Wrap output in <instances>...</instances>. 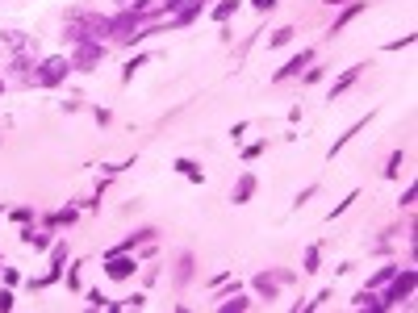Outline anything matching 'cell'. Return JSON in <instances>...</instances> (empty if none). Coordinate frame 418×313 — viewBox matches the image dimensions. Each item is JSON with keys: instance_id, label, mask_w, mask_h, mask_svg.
Masks as SVG:
<instances>
[{"instance_id": "cell-14", "label": "cell", "mask_w": 418, "mask_h": 313, "mask_svg": "<svg viewBox=\"0 0 418 313\" xmlns=\"http://www.w3.org/2000/svg\"><path fill=\"white\" fill-rule=\"evenodd\" d=\"M21 238H26V243H30L34 251H42V247L51 243V238H46V234H38V230H21Z\"/></svg>"}, {"instance_id": "cell-22", "label": "cell", "mask_w": 418, "mask_h": 313, "mask_svg": "<svg viewBox=\"0 0 418 313\" xmlns=\"http://www.w3.org/2000/svg\"><path fill=\"white\" fill-rule=\"evenodd\" d=\"M5 309H13V292H0V313Z\"/></svg>"}, {"instance_id": "cell-3", "label": "cell", "mask_w": 418, "mask_h": 313, "mask_svg": "<svg viewBox=\"0 0 418 313\" xmlns=\"http://www.w3.org/2000/svg\"><path fill=\"white\" fill-rule=\"evenodd\" d=\"M67 71H71V59H67V55H51V59L38 67V75H34V79H38L42 88H55V84H63V79H67Z\"/></svg>"}, {"instance_id": "cell-23", "label": "cell", "mask_w": 418, "mask_h": 313, "mask_svg": "<svg viewBox=\"0 0 418 313\" xmlns=\"http://www.w3.org/2000/svg\"><path fill=\"white\" fill-rule=\"evenodd\" d=\"M251 5H255V9H260V13H268V9H272V5H276V0H251Z\"/></svg>"}, {"instance_id": "cell-6", "label": "cell", "mask_w": 418, "mask_h": 313, "mask_svg": "<svg viewBox=\"0 0 418 313\" xmlns=\"http://www.w3.org/2000/svg\"><path fill=\"white\" fill-rule=\"evenodd\" d=\"M360 13H364V5H360V0H347V5H343V13L335 17V30H331V34H343V30H347V26L360 17Z\"/></svg>"}, {"instance_id": "cell-11", "label": "cell", "mask_w": 418, "mask_h": 313, "mask_svg": "<svg viewBox=\"0 0 418 313\" xmlns=\"http://www.w3.org/2000/svg\"><path fill=\"white\" fill-rule=\"evenodd\" d=\"M352 305H356V309H385V305H381V296H372V288H364Z\"/></svg>"}, {"instance_id": "cell-25", "label": "cell", "mask_w": 418, "mask_h": 313, "mask_svg": "<svg viewBox=\"0 0 418 313\" xmlns=\"http://www.w3.org/2000/svg\"><path fill=\"white\" fill-rule=\"evenodd\" d=\"M0 92H5V79H0Z\"/></svg>"}, {"instance_id": "cell-5", "label": "cell", "mask_w": 418, "mask_h": 313, "mask_svg": "<svg viewBox=\"0 0 418 313\" xmlns=\"http://www.w3.org/2000/svg\"><path fill=\"white\" fill-rule=\"evenodd\" d=\"M134 259L126 255V251H118V255H104V276H109V280H130L134 276Z\"/></svg>"}, {"instance_id": "cell-20", "label": "cell", "mask_w": 418, "mask_h": 313, "mask_svg": "<svg viewBox=\"0 0 418 313\" xmlns=\"http://www.w3.org/2000/svg\"><path fill=\"white\" fill-rule=\"evenodd\" d=\"M289 38H293V30H289V26H284V30H276V34H272V42H268V46H284V42H289Z\"/></svg>"}, {"instance_id": "cell-8", "label": "cell", "mask_w": 418, "mask_h": 313, "mask_svg": "<svg viewBox=\"0 0 418 313\" xmlns=\"http://www.w3.org/2000/svg\"><path fill=\"white\" fill-rule=\"evenodd\" d=\"M201 13H205V0H192L188 9H180V13H176V17H167V21H172V26H188V21H197Z\"/></svg>"}, {"instance_id": "cell-15", "label": "cell", "mask_w": 418, "mask_h": 313, "mask_svg": "<svg viewBox=\"0 0 418 313\" xmlns=\"http://www.w3.org/2000/svg\"><path fill=\"white\" fill-rule=\"evenodd\" d=\"M235 9H239V0H222V5L214 9V21H226V17H230Z\"/></svg>"}, {"instance_id": "cell-12", "label": "cell", "mask_w": 418, "mask_h": 313, "mask_svg": "<svg viewBox=\"0 0 418 313\" xmlns=\"http://www.w3.org/2000/svg\"><path fill=\"white\" fill-rule=\"evenodd\" d=\"M255 288H260V292H264V296H268V301H272V296H276V280H272V276H268V272H264V276H255Z\"/></svg>"}, {"instance_id": "cell-4", "label": "cell", "mask_w": 418, "mask_h": 313, "mask_svg": "<svg viewBox=\"0 0 418 313\" xmlns=\"http://www.w3.org/2000/svg\"><path fill=\"white\" fill-rule=\"evenodd\" d=\"M100 59H104V46H100V42H80V46H75V55H71V67L92 71Z\"/></svg>"}, {"instance_id": "cell-10", "label": "cell", "mask_w": 418, "mask_h": 313, "mask_svg": "<svg viewBox=\"0 0 418 313\" xmlns=\"http://www.w3.org/2000/svg\"><path fill=\"white\" fill-rule=\"evenodd\" d=\"M356 79H360V67H347V71H343V75L335 79V88H331V100H335V96H343V92H347V88H352Z\"/></svg>"}, {"instance_id": "cell-18", "label": "cell", "mask_w": 418, "mask_h": 313, "mask_svg": "<svg viewBox=\"0 0 418 313\" xmlns=\"http://www.w3.org/2000/svg\"><path fill=\"white\" fill-rule=\"evenodd\" d=\"M301 272H318V247L305 251V267H301Z\"/></svg>"}, {"instance_id": "cell-7", "label": "cell", "mask_w": 418, "mask_h": 313, "mask_svg": "<svg viewBox=\"0 0 418 313\" xmlns=\"http://www.w3.org/2000/svg\"><path fill=\"white\" fill-rule=\"evenodd\" d=\"M309 59H314V50H301V55H293V59H289V63H284V67L276 71V79H289V75H301V67H305Z\"/></svg>"}, {"instance_id": "cell-2", "label": "cell", "mask_w": 418, "mask_h": 313, "mask_svg": "<svg viewBox=\"0 0 418 313\" xmlns=\"http://www.w3.org/2000/svg\"><path fill=\"white\" fill-rule=\"evenodd\" d=\"M414 280H418V276H414V267H397V272H393V276L385 280L389 288H385V296H381V305H385V309H393L397 301H406V296L414 292Z\"/></svg>"}, {"instance_id": "cell-24", "label": "cell", "mask_w": 418, "mask_h": 313, "mask_svg": "<svg viewBox=\"0 0 418 313\" xmlns=\"http://www.w3.org/2000/svg\"><path fill=\"white\" fill-rule=\"evenodd\" d=\"M327 5H347V0H327Z\"/></svg>"}, {"instance_id": "cell-1", "label": "cell", "mask_w": 418, "mask_h": 313, "mask_svg": "<svg viewBox=\"0 0 418 313\" xmlns=\"http://www.w3.org/2000/svg\"><path fill=\"white\" fill-rule=\"evenodd\" d=\"M109 34V17H96V13H75L67 21V38L80 46V42H100Z\"/></svg>"}, {"instance_id": "cell-13", "label": "cell", "mask_w": 418, "mask_h": 313, "mask_svg": "<svg viewBox=\"0 0 418 313\" xmlns=\"http://www.w3.org/2000/svg\"><path fill=\"white\" fill-rule=\"evenodd\" d=\"M247 305H251V301H247V296H230V301H222V305H218V309H222V313H243V309H247Z\"/></svg>"}, {"instance_id": "cell-19", "label": "cell", "mask_w": 418, "mask_h": 313, "mask_svg": "<svg viewBox=\"0 0 418 313\" xmlns=\"http://www.w3.org/2000/svg\"><path fill=\"white\" fill-rule=\"evenodd\" d=\"M176 171H184V176H188V180H201V171H197V167H192V163H188V159H176Z\"/></svg>"}, {"instance_id": "cell-16", "label": "cell", "mask_w": 418, "mask_h": 313, "mask_svg": "<svg viewBox=\"0 0 418 313\" xmlns=\"http://www.w3.org/2000/svg\"><path fill=\"white\" fill-rule=\"evenodd\" d=\"M188 5H192V0H163V13H167V17H176V13H180V9H188Z\"/></svg>"}, {"instance_id": "cell-21", "label": "cell", "mask_w": 418, "mask_h": 313, "mask_svg": "<svg viewBox=\"0 0 418 313\" xmlns=\"http://www.w3.org/2000/svg\"><path fill=\"white\" fill-rule=\"evenodd\" d=\"M393 272H397V267H381V272H376V276H372V280H368V288H376V284H385V280H389V276H393Z\"/></svg>"}, {"instance_id": "cell-17", "label": "cell", "mask_w": 418, "mask_h": 313, "mask_svg": "<svg viewBox=\"0 0 418 313\" xmlns=\"http://www.w3.org/2000/svg\"><path fill=\"white\" fill-rule=\"evenodd\" d=\"M401 163H406V155L397 151V155L389 159V167H385V176H389V180H397V171H401Z\"/></svg>"}, {"instance_id": "cell-9", "label": "cell", "mask_w": 418, "mask_h": 313, "mask_svg": "<svg viewBox=\"0 0 418 313\" xmlns=\"http://www.w3.org/2000/svg\"><path fill=\"white\" fill-rule=\"evenodd\" d=\"M251 192H255V176H243V180L235 184L230 200H235V205H247V200H251Z\"/></svg>"}]
</instances>
